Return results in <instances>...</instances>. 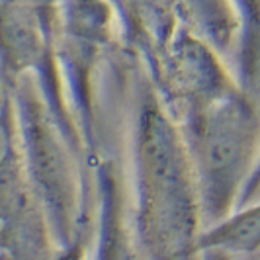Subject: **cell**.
<instances>
[{"label": "cell", "instance_id": "obj_1", "mask_svg": "<svg viewBox=\"0 0 260 260\" xmlns=\"http://www.w3.org/2000/svg\"><path fill=\"white\" fill-rule=\"evenodd\" d=\"M192 162L202 208L225 219L260 160V110L235 90L192 114Z\"/></svg>", "mask_w": 260, "mask_h": 260}, {"label": "cell", "instance_id": "obj_2", "mask_svg": "<svg viewBox=\"0 0 260 260\" xmlns=\"http://www.w3.org/2000/svg\"><path fill=\"white\" fill-rule=\"evenodd\" d=\"M139 176L145 217L165 231L170 243L190 235L196 221V182L190 176L188 153L178 133L158 110L141 121Z\"/></svg>", "mask_w": 260, "mask_h": 260}, {"label": "cell", "instance_id": "obj_3", "mask_svg": "<svg viewBox=\"0 0 260 260\" xmlns=\"http://www.w3.org/2000/svg\"><path fill=\"white\" fill-rule=\"evenodd\" d=\"M200 245L229 252H254L260 248V202L229 213L211 231L202 237Z\"/></svg>", "mask_w": 260, "mask_h": 260}, {"label": "cell", "instance_id": "obj_4", "mask_svg": "<svg viewBox=\"0 0 260 260\" xmlns=\"http://www.w3.org/2000/svg\"><path fill=\"white\" fill-rule=\"evenodd\" d=\"M258 192H260V160H258V165H256V169H254V172H252V176H250V180H248L247 188H245V194H243V198H241V202L247 204L248 200L254 198Z\"/></svg>", "mask_w": 260, "mask_h": 260}]
</instances>
